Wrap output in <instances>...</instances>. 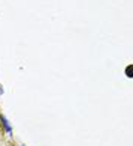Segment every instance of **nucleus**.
<instances>
[{"label":"nucleus","mask_w":133,"mask_h":146,"mask_svg":"<svg viewBox=\"0 0 133 146\" xmlns=\"http://www.w3.org/2000/svg\"><path fill=\"white\" fill-rule=\"evenodd\" d=\"M0 122H2V125H3V128H5V131H6L9 136L12 134V127H11V123H9V121L5 116H0Z\"/></svg>","instance_id":"obj_1"},{"label":"nucleus","mask_w":133,"mask_h":146,"mask_svg":"<svg viewBox=\"0 0 133 146\" xmlns=\"http://www.w3.org/2000/svg\"><path fill=\"white\" fill-rule=\"evenodd\" d=\"M23 146H24V145H23Z\"/></svg>","instance_id":"obj_2"}]
</instances>
